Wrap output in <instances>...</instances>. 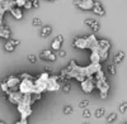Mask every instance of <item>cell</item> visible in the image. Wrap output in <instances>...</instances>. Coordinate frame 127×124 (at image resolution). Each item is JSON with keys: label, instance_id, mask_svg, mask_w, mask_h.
Returning <instances> with one entry per match:
<instances>
[{"label": "cell", "instance_id": "2", "mask_svg": "<svg viewBox=\"0 0 127 124\" xmlns=\"http://www.w3.org/2000/svg\"><path fill=\"white\" fill-rule=\"evenodd\" d=\"M95 87H97V85H95L94 77H88L84 81H81V89L84 90V92H87V94H90Z\"/></svg>", "mask_w": 127, "mask_h": 124}, {"label": "cell", "instance_id": "24", "mask_svg": "<svg viewBox=\"0 0 127 124\" xmlns=\"http://www.w3.org/2000/svg\"><path fill=\"white\" fill-rule=\"evenodd\" d=\"M71 113H72V108L71 106H65L64 108V114L69 115V114H71Z\"/></svg>", "mask_w": 127, "mask_h": 124}, {"label": "cell", "instance_id": "4", "mask_svg": "<svg viewBox=\"0 0 127 124\" xmlns=\"http://www.w3.org/2000/svg\"><path fill=\"white\" fill-rule=\"evenodd\" d=\"M75 4L80 9H83V10H93L94 0H89V1H80V0H75Z\"/></svg>", "mask_w": 127, "mask_h": 124}, {"label": "cell", "instance_id": "1", "mask_svg": "<svg viewBox=\"0 0 127 124\" xmlns=\"http://www.w3.org/2000/svg\"><path fill=\"white\" fill-rule=\"evenodd\" d=\"M19 92H22L23 95H31L32 92H34V82L32 79H23L19 84Z\"/></svg>", "mask_w": 127, "mask_h": 124}, {"label": "cell", "instance_id": "21", "mask_svg": "<svg viewBox=\"0 0 127 124\" xmlns=\"http://www.w3.org/2000/svg\"><path fill=\"white\" fill-rule=\"evenodd\" d=\"M15 1H17V6L18 8H24L27 0H15Z\"/></svg>", "mask_w": 127, "mask_h": 124}, {"label": "cell", "instance_id": "29", "mask_svg": "<svg viewBox=\"0 0 127 124\" xmlns=\"http://www.w3.org/2000/svg\"><path fill=\"white\" fill-rule=\"evenodd\" d=\"M24 8H26V9H32V8H33V5H32V1H31V0H27V3H26Z\"/></svg>", "mask_w": 127, "mask_h": 124}, {"label": "cell", "instance_id": "36", "mask_svg": "<svg viewBox=\"0 0 127 124\" xmlns=\"http://www.w3.org/2000/svg\"><path fill=\"white\" fill-rule=\"evenodd\" d=\"M50 1H56V0H50Z\"/></svg>", "mask_w": 127, "mask_h": 124}, {"label": "cell", "instance_id": "30", "mask_svg": "<svg viewBox=\"0 0 127 124\" xmlns=\"http://www.w3.org/2000/svg\"><path fill=\"white\" fill-rule=\"evenodd\" d=\"M99 96H100V99H107V96H108V92L102 91V92H99Z\"/></svg>", "mask_w": 127, "mask_h": 124}, {"label": "cell", "instance_id": "33", "mask_svg": "<svg viewBox=\"0 0 127 124\" xmlns=\"http://www.w3.org/2000/svg\"><path fill=\"white\" fill-rule=\"evenodd\" d=\"M50 71H51L50 67H46V68H45V72H46V74H50Z\"/></svg>", "mask_w": 127, "mask_h": 124}, {"label": "cell", "instance_id": "16", "mask_svg": "<svg viewBox=\"0 0 127 124\" xmlns=\"http://www.w3.org/2000/svg\"><path fill=\"white\" fill-rule=\"evenodd\" d=\"M4 48H5L6 52H13V51L15 49V46L10 42V41H8V42L5 43V46H4Z\"/></svg>", "mask_w": 127, "mask_h": 124}, {"label": "cell", "instance_id": "11", "mask_svg": "<svg viewBox=\"0 0 127 124\" xmlns=\"http://www.w3.org/2000/svg\"><path fill=\"white\" fill-rule=\"evenodd\" d=\"M10 13H12V15L15 18V19H22L23 18V13H22V9L20 8H18V6H15V8H13L12 10H10Z\"/></svg>", "mask_w": 127, "mask_h": 124}, {"label": "cell", "instance_id": "19", "mask_svg": "<svg viewBox=\"0 0 127 124\" xmlns=\"http://www.w3.org/2000/svg\"><path fill=\"white\" fill-rule=\"evenodd\" d=\"M88 105H89V100H81L79 103V108H81V109H85Z\"/></svg>", "mask_w": 127, "mask_h": 124}, {"label": "cell", "instance_id": "25", "mask_svg": "<svg viewBox=\"0 0 127 124\" xmlns=\"http://www.w3.org/2000/svg\"><path fill=\"white\" fill-rule=\"evenodd\" d=\"M83 117H84V118H90V117H92V113H90L88 109H84V111H83Z\"/></svg>", "mask_w": 127, "mask_h": 124}, {"label": "cell", "instance_id": "32", "mask_svg": "<svg viewBox=\"0 0 127 124\" xmlns=\"http://www.w3.org/2000/svg\"><path fill=\"white\" fill-rule=\"evenodd\" d=\"M59 56H60V57H65V56H66V51H65V49H60Z\"/></svg>", "mask_w": 127, "mask_h": 124}, {"label": "cell", "instance_id": "15", "mask_svg": "<svg viewBox=\"0 0 127 124\" xmlns=\"http://www.w3.org/2000/svg\"><path fill=\"white\" fill-rule=\"evenodd\" d=\"M51 32H52V28L50 25H46V27H43V28L41 29V37L46 38V37H48L51 34Z\"/></svg>", "mask_w": 127, "mask_h": 124}, {"label": "cell", "instance_id": "9", "mask_svg": "<svg viewBox=\"0 0 127 124\" xmlns=\"http://www.w3.org/2000/svg\"><path fill=\"white\" fill-rule=\"evenodd\" d=\"M0 37L5 38V39H9L10 38V29H9L8 25H5V24L0 25Z\"/></svg>", "mask_w": 127, "mask_h": 124}, {"label": "cell", "instance_id": "20", "mask_svg": "<svg viewBox=\"0 0 127 124\" xmlns=\"http://www.w3.org/2000/svg\"><path fill=\"white\" fill-rule=\"evenodd\" d=\"M32 24H33L34 27H39L42 24V22H41L39 18H33V19H32Z\"/></svg>", "mask_w": 127, "mask_h": 124}, {"label": "cell", "instance_id": "8", "mask_svg": "<svg viewBox=\"0 0 127 124\" xmlns=\"http://www.w3.org/2000/svg\"><path fill=\"white\" fill-rule=\"evenodd\" d=\"M93 12H94L95 14H97V15H100V17H103V15L105 14V12H104V8L102 6V4H100L99 1H94Z\"/></svg>", "mask_w": 127, "mask_h": 124}, {"label": "cell", "instance_id": "26", "mask_svg": "<svg viewBox=\"0 0 127 124\" xmlns=\"http://www.w3.org/2000/svg\"><path fill=\"white\" fill-rule=\"evenodd\" d=\"M28 60H29L31 63H34V62L37 61V57L34 55H28Z\"/></svg>", "mask_w": 127, "mask_h": 124}, {"label": "cell", "instance_id": "3", "mask_svg": "<svg viewBox=\"0 0 127 124\" xmlns=\"http://www.w3.org/2000/svg\"><path fill=\"white\" fill-rule=\"evenodd\" d=\"M74 47L80 48V49H85L89 48V42H88V37H75L74 38Z\"/></svg>", "mask_w": 127, "mask_h": 124}, {"label": "cell", "instance_id": "5", "mask_svg": "<svg viewBox=\"0 0 127 124\" xmlns=\"http://www.w3.org/2000/svg\"><path fill=\"white\" fill-rule=\"evenodd\" d=\"M3 82H5L9 89H12V87H14V86H17V85L20 84V80H19V77H17V76H9V77L4 79Z\"/></svg>", "mask_w": 127, "mask_h": 124}, {"label": "cell", "instance_id": "10", "mask_svg": "<svg viewBox=\"0 0 127 124\" xmlns=\"http://www.w3.org/2000/svg\"><path fill=\"white\" fill-rule=\"evenodd\" d=\"M85 24H87L88 27H90L94 32H98V30L100 29L99 23L97 22V20H94V19H87V20H85Z\"/></svg>", "mask_w": 127, "mask_h": 124}, {"label": "cell", "instance_id": "23", "mask_svg": "<svg viewBox=\"0 0 127 124\" xmlns=\"http://www.w3.org/2000/svg\"><path fill=\"white\" fill-rule=\"evenodd\" d=\"M126 110H127V103L125 101V103H122V104L120 105V113H122V114H123Z\"/></svg>", "mask_w": 127, "mask_h": 124}, {"label": "cell", "instance_id": "17", "mask_svg": "<svg viewBox=\"0 0 127 124\" xmlns=\"http://www.w3.org/2000/svg\"><path fill=\"white\" fill-rule=\"evenodd\" d=\"M104 113H105V109H104V108L97 109V111H95V118H102V117L104 115Z\"/></svg>", "mask_w": 127, "mask_h": 124}, {"label": "cell", "instance_id": "22", "mask_svg": "<svg viewBox=\"0 0 127 124\" xmlns=\"http://www.w3.org/2000/svg\"><path fill=\"white\" fill-rule=\"evenodd\" d=\"M62 89H64V91H65V92H69L70 89H71V84H70V82H65L64 86H62Z\"/></svg>", "mask_w": 127, "mask_h": 124}, {"label": "cell", "instance_id": "27", "mask_svg": "<svg viewBox=\"0 0 127 124\" xmlns=\"http://www.w3.org/2000/svg\"><path fill=\"white\" fill-rule=\"evenodd\" d=\"M108 71H109V74L114 75V74H116V66H114V65H109V66H108Z\"/></svg>", "mask_w": 127, "mask_h": 124}, {"label": "cell", "instance_id": "12", "mask_svg": "<svg viewBox=\"0 0 127 124\" xmlns=\"http://www.w3.org/2000/svg\"><path fill=\"white\" fill-rule=\"evenodd\" d=\"M90 61L92 63H100L102 60H100V56H99V52L98 51H92V55H90Z\"/></svg>", "mask_w": 127, "mask_h": 124}, {"label": "cell", "instance_id": "7", "mask_svg": "<svg viewBox=\"0 0 127 124\" xmlns=\"http://www.w3.org/2000/svg\"><path fill=\"white\" fill-rule=\"evenodd\" d=\"M64 42V36L62 34H59L55 39H54V42H52V49L54 51H60V48H61V43Z\"/></svg>", "mask_w": 127, "mask_h": 124}, {"label": "cell", "instance_id": "34", "mask_svg": "<svg viewBox=\"0 0 127 124\" xmlns=\"http://www.w3.org/2000/svg\"><path fill=\"white\" fill-rule=\"evenodd\" d=\"M4 1H5V0H0V6H1V5L4 4Z\"/></svg>", "mask_w": 127, "mask_h": 124}, {"label": "cell", "instance_id": "6", "mask_svg": "<svg viewBox=\"0 0 127 124\" xmlns=\"http://www.w3.org/2000/svg\"><path fill=\"white\" fill-rule=\"evenodd\" d=\"M39 57L42 60H47V61H52V62L56 61V55L52 53V51H50V49H45L43 52L39 55Z\"/></svg>", "mask_w": 127, "mask_h": 124}, {"label": "cell", "instance_id": "14", "mask_svg": "<svg viewBox=\"0 0 127 124\" xmlns=\"http://www.w3.org/2000/svg\"><path fill=\"white\" fill-rule=\"evenodd\" d=\"M99 48H100V49H104V51H109V48H111L109 41H107V39H100V41H99Z\"/></svg>", "mask_w": 127, "mask_h": 124}, {"label": "cell", "instance_id": "13", "mask_svg": "<svg viewBox=\"0 0 127 124\" xmlns=\"http://www.w3.org/2000/svg\"><path fill=\"white\" fill-rule=\"evenodd\" d=\"M126 57V55H125V52H122V51H120L118 53H116L114 55V57H113V62H114V65H118V63H121V62L123 61V58Z\"/></svg>", "mask_w": 127, "mask_h": 124}, {"label": "cell", "instance_id": "37", "mask_svg": "<svg viewBox=\"0 0 127 124\" xmlns=\"http://www.w3.org/2000/svg\"><path fill=\"white\" fill-rule=\"evenodd\" d=\"M126 124H127V123H126Z\"/></svg>", "mask_w": 127, "mask_h": 124}, {"label": "cell", "instance_id": "35", "mask_svg": "<svg viewBox=\"0 0 127 124\" xmlns=\"http://www.w3.org/2000/svg\"><path fill=\"white\" fill-rule=\"evenodd\" d=\"M80 1H89V0H80Z\"/></svg>", "mask_w": 127, "mask_h": 124}, {"label": "cell", "instance_id": "28", "mask_svg": "<svg viewBox=\"0 0 127 124\" xmlns=\"http://www.w3.org/2000/svg\"><path fill=\"white\" fill-rule=\"evenodd\" d=\"M31 1H32V5H33L34 9L39 8V0H31Z\"/></svg>", "mask_w": 127, "mask_h": 124}, {"label": "cell", "instance_id": "18", "mask_svg": "<svg viewBox=\"0 0 127 124\" xmlns=\"http://www.w3.org/2000/svg\"><path fill=\"white\" fill-rule=\"evenodd\" d=\"M116 119H117V113H111V114L107 117V122L108 123H113Z\"/></svg>", "mask_w": 127, "mask_h": 124}, {"label": "cell", "instance_id": "31", "mask_svg": "<svg viewBox=\"0 0 127 124\" xmlns=\"http://www.w3.org/2000/svg\"><path fill=\"white\" fill-rule=\"evenodd\" d=\"M15 124H28V120H27L26 118H22V119H20L19 122H17Z\"/></svg>", "mask_w": 127, "mask_h": 124}]
</instances>
